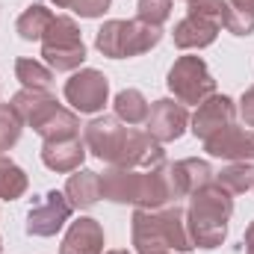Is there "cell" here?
Returning <instances> with one entry per match:
<instances>
[{"instance_id":"603a6c76","label":"cell","mask_w":254,"mask_h":254,"mask_svg":"<svg viewBox=\"0 0 254 254\" xmlns=\"http://www.w3.org/2000/svg\"><path fill=\"white\" fill-rule=\"evenodd\" d=\"M216 184L225 187L231 195H243L254 190V163H231L216 175Z\"/></svg>"},{"instance_id":"44dd1931","label":"cell","mask_w":254,"mask_h":254,"mask_svg":"<svg viewBox=\"0 0 254 254\" xmlns=\"http://www.w3.org/2000/svg\"><path fill=\"white\" fill-rule=\"evenodd\" d=\"M15 77L21 80L24 89H42V92H51L54 86V71L39 60H30V57H21L15 63Z\"/></svg>"},{"instance_id":"7c38bea8","label":"cell","mask_w":254,"mask_h":254,"mask_svg":"<svg viewBox=\"0 0 254 254\" xmlns=\"http://www.w3.org/2000/svg\"><path fill=\"white\" fill-rule=\"evenodd\" d=\"M12 107H15V113L21 116L24 125H30L33 130H39L63 104H60L51 92H42V89H21V92L12 98Z\"/></svg>"},{"instance_id":"9c48e42d","label":"cell","mask_w":254,"mask_h":254,"mask_svg":"<svg viewBox=\"0 0 254 254\" xmlns=\"http://www.w3.org/2000/svg\"><path fill=\"white\" fill-rule=\"evenodd\" d=\"M187 127H190V113H187V107H184L181 101L160 98V101L151 104V113H148V119H145V130H148L160 145L181 139V136L187 133Z\"/></svg>"},{"instance_id":"ac0fdd59","label":"cell","mask_w":254,"mask_h":254,"mask_svg":"<svg viewBox=\"0 0 254 254\" xmlns=\"http://www.w3.org/2000/svg\"><path fill=\"white\" fill-rule=\"evenodd\" d=\"M51 21H54V12L48 6H42V3H33V6H27L18 15L15 30H18V36L24 42H42L45 33H48V27H51Z\"/></svg>"},{"instance_id":"83f0119b","label":"cell","mask_w":254,"mask_h":254,"mask_svg":"<svg viewBox=\"0 0 254 254\" xmlns=\"http://www.w3.org/2000/svg\"><path fill=\"white\" fill-rule=\"evenodd\" d=\"M237 113L243 116L246 127H254V86H249V89L243 92V98H240V107H237Z\"/></svg>"},{"instance_id":"5bb4252c","label":"cell","mask_w":254,"mask_h":254,"mask_svg":"<svg viewBox=\"0 0 254 254\" xmlns=\"http://www.w3.org/2000/svg\"><path fill=\"white\" fill-rule=\"evenodd\" d=\"M86 142L80 136H71V139H57V142H45L42 145V163L51 169V172H77L86 160Z\"/></svg>"},{"instance_id":"e0dca14e","label":"cell","mask_w":254,"mask_h":254,"mask_svg":"<svg viewBox=\"0 0 254 254\" xmlns=\"http://www.w3.org/2000/svg\"><path fill=\"white\" fill-rule=\"evenodd\" d=\"M172 169H175V181H178L184 198L216 181V172H213V166H210L207 160H195V157L178 160V163H172Z\"/></svg>"},{"instance_id":"8992f818","label":"cell","mask_w":254,"mask_h":254,"mask_svg":"<svg viewBox=\"0 0 254 254\" xmlns=\"http://www.w3.org/2000/svg\"><path fill=\"white\" fill-rule=\"evenodd\" d=\"M169 92L175 95V101H181L184 107L187 104H204L210 95H216V80L210 74L207 63L201 57H181L175 60V65L169 68Z\"/></svg>"},{"instance_id":"30bf717a","label":"cell","mask_w":254,"mask_h":254,"mask_svg":"<svg viewBox=\"0 0 254 254\" xmlns=\"http://www.w3.org/2000/svg\"><path fill=\"white\" fill-rule=\"evenodd\" d=\"M204 151L210 157L228 160V163H254V133L246 127H225L204 139Z\"/></svg>"},{"instance_id":"d4e9b609","label":"cell","mask_w":254,"mask_h":254,"mask_svg":"<svg viewBox=\"0 0 254 254\" xmlns=\"http://www.w3.org/2000/svg\"><path fill=\"white\" fill-rule=\"evenodd\" d=\"M136 18L151 24V27H163L172 18V0H139L136 3Z\"/></svg>"},{"instance_id":"4dcf8cb0","label":"cell","mask_w":254,"mask_h":254,"mask_svg":"<svg viewBox=\"0 0 254 254\" xmlns=\"http://www.w3.org/2000/svg\"><path fill=\"white\" fill-rule=\"evenodd\" d=\"M54 3H57L60 9H71V3H74V0H54Z\"/></svg>"},{"instance_id":"f546056e","label":"cell","mask_w":254,"mask_h":254,"mask_svg":"<svg viewBox=\"0 0 254 254\" xmlns=\"http://www.w3.org/2000/svg\"><path fill=\"white\" fill-rule=\"evenodd\" d=\"M231 6H237V9H252L254 12V0H228Z\"/></svg>"},{"instance_id":"7402d4cb","label":"cell","mask_w":254,"mask_h":254,"mask_svg":"<svg viewBox=\"0 0 254 254\" xmlns=\"http://www.w3.org/2000/svg\"><path fill=\"white\" fill-rule=\"evenodd\" d=\"M30 187L24 169L18 163H12L9 157H0V198L3 201H18Z\"/></svg>"},{"instance_id":"8fae6325","label":"cell","mask_w":254,"mask_h":254,"mask_svg":"<svg viewBox=\"0 0 254 254\" xmlns=\"http://www.w3.org/2000/svg\"><path fill=\"white\" fill-rule=\"evenodd\" d=\"M190 125H192V133L204 142L213 133L237 125V104L228 95H210L204 104H198V110L190 119Z\"/></svg>"},{"instance_id":"7a4b0ae2","label":"cell","mask_w":254,"mask_h":254,"mask_svg":"<svg viewBox=\"0 0 254 254\" xmlns=\"http://www.w3.org/2000/svg\"><path fill=\"white\" fill-rule=\"evenodd\" d=\"M130 234L139 254H190L195 249L187 231V210L181 204H166L157 210L136 207L130 219Z\"/></svg>"},{"instance_id":"2e32d148","label":"cell","mask_w":254,"mask_h":254,"mask_svg":"<svg viewBox=\"0 0 254 254\" xmlns=\"http://www.w3.org/2000/svg\"><path fill=\"white\" fill-rule=\"evenodd\" d=\"M65 195H68V201H71L77 210L95 207V204L104 198V195H101V175L92 172V169H77V172L68 178V184H65Z\"/></svg>"},{"instance_id":"f1b7e54d","label":"cell","mask_w":254,"mask_h":254,"mask_svg":"<svg viewBox=\"0 0 254 254\" xmlns=\"http://www.w3.org/2000/svg\"><path fill=\"white\" fill-rule=\"evenodd\" d=\"M246 254H254V222L246 228Z\"/></svg>"},{"instance_id":"1f68e13d","label":"cell","mask_w":254,"mask_h":254,"mask_svg":"<svg viewBox=\"0 0 254 254\" xmlns=\"http://www.w3.org/2000/svg\"><path fill=\"white\" fill-rule=\"evenodd\" d=\"M107 254H130V252H125V249H116V252H107Z\"/></svg>"},{"instance_id":"277c9868","label":"cell","mask_w":254,"mask_h":254,"mask_svg":"<svg viewBox=\"0 0 254 254\" xmlns=\"http://www.w3.org/2000/svg\"><path fill=\"white\" fill-rule=\"evenodd\" d=\"M160 39H163L160 27H151L139 18H133V21L113 18L98 30L95 48L110 60H130V57H142L151 48H157Z\"/></svg>"},{"instance_id":"ba28073f","label":"cell","mask_w":254,"mask_h":254,"mask_svg":"<svg viewBox=\"0 0 254 254\" xmlns=\"http://www.w3.org/2000/svg\"><path fill=\"white\" fill-rule=\"evenodd\" d=\"M71 213H74V204L68 201V195L51 190L48 195L33 201L24 228L30 237H54L65 228V222H71Z\"/></svg>"},{"instance_id":"3957f363","label":"cell","mask_w":254,"mask_h":254,"mask_svg":"<svg viewBox=\"0 0 254 254\" xmlns=\"http://www.w3.org/2000/svg\"><path fill=\"white\" fill-rule=\"evenodd\" d=\"M234 216V195L216 181L192 192L187 210V231L195 249H219L228 237V222Z\"/></svg>"},{"instance_id":"4fadbf2b","label":"cell","mask_w":254,"mask_h":254,"mask_svg":"<svg viewBox=\"0 0 254 254\" xmlns=\"http://www.w3.org/2000/svg\"><path fill=\"white\" fill-rule=\"evenodd\" d=\"M60 254H104L101 222L92 219V216H80L77 222H71L63 246H60Z\"/></svg>"},{"instance_id":"cb8c5ba5","label":"cell","mask_w":254,"mask_h":254,"mask_svg":"<svg viewBox=\"0 0 254 254\" xmlns=\"http://www.w3.org/2000/svg\"><path fill=\"white\" fill-rule=\"evenodd\" d=\"M21 133H24V122L15 113V107L12 104H0V154L12 151L18 145Z\"/></svg>"},{"instance_id":"484cf974","label":"cell","mask_w":254,"mask_h":254,"mask_svg":"<svg viewBox=\"0 0 254 254\" xmlns=\"http://www.w3.org/2000/svg\"><path fill=\"white\" fill-rule=\"evenodd\" d=\"M225 30L234 36H254V12L252 9H237L228 3L225 12Z\"/></svg>"},{"instance_id":"d6986e66","label":"cell","mask_w":254,"mask_h":254,"mask_svg":"<svg viewBox=\"0 0 254 254\" xmlns=\"http://www.w3.org/2000/svg\"><path fill=\"white\" fill-rule=\"evenodd\" d=\"M116 119L119 122H125V125H145V119H148V113H151V104L145 101V95L139 92V89H125V92H119L116 95Z\"/></svg>"},{"instance_id":"6da1fadb","label":"cell","mask_w":254,"mask_h":254,"mask_svg":"<svg viewBox=\"0 0 254 254\" xmlns=\"http://www.w3.org/2000/svg\"><path fill=\"white\" fill-rule=\"evenodd\" d=\"M86 151L95 154L107 166H122V169H154L166 163L163 145L148 133L119 122L116 116H98L83 130Z\"/></svg>"},{"instance_id":"ffe728a7","label":"cell","mask_w":254,"mask_h":254,"mask_svg":"<svg viewBox=\"0 0 254 254\" xmlns=\"http://www.w3.org/2000/svg\"><path fill=\"white\" fill-rule=\"evenodd\" d=\"M45 142H57V139H71V136H80V119H77V113L74 110H65L60 107L45 125L36 130Z\"/></svg>"},{"instance_id":"e575fe53","label":"cell","mask_w":254,"mask_h":254,"mask_svg":"<svg viewBox=\"0 0 254 254\" xmlns=\"http://www.w3.org/2000/svg\"><path fill=\"white\" fill-rule=\"evenodd\" d=\"M187 3H192V0H187Z\"/></svg>"},{"instance_id":"4316f807","label":"cell","mask_w":254,"mask_h":254,"mask_svg":"<svg viewBox=\"0 0 254 254\" xmlns=\"http://www.w3.org/2000/svg\"><path fill=\"white\" fill-rule=\"evenodd\" d=\"M113 0H74L71 3V12L80 15V18H101L107 9H110Z\"/></svg>"},{"instance_id":"5b68a950","label":"cell","mask_w":254,"mask_h":254,"mask_svg":"<svg viewBox=\"0 0 254 254\" xmlns=\"http://www.w3.org/2000/svg\"><path fill=\"white\" fill-rule=\"evenodd\" d=\"M42 57L51 71H77L86 63V45L80 36V27L68 15H54L45 39H42Z\"/></svg>"},{"instance_id":"52a82bcc","label":"cell","mask_w":254,"mask_h":254,"mask_svg":"<svg viewBox=\"0 0 254 254\" xmlns=\"http://www.w3.org/2000/svg\"><path fill=\"white\" fill-rule=\"evenodd\" d=\"M110 98V80L98 68H80L65 83V101L74 113H101Z\"/></svg>"},{"instance_id":"d6a6232c","label":"cell","mask_w":254,"mask_h":254,"mask_svg":"<svg viewBox=\"0 0 254 254\" xmlns=\"http://www.w3.org/2000/svg\"><path fill=\"white\" fill-rule=\"evenodd\" d=\"M0 252H3V240H0Z\"/></svg>"},{"instance_id":"836d02e7","label":"cell","mask_w":254,"mask_h":254,"mask_svg":"<svg viewBox=\"0 0 254 254\" xmlns=\"http://www.w3.org/2000/svg\"><path fill=\"white\" fill-rule=\"evenodd\" d=\"M163 254H175V252H163Z\"/></svg>"},{"instance_id":"9a60e30c","label":"cell","mask_w":254,"mask_h":254,"mask_svg":"<svg viewBox=\"0 0 254 254\" xmlns=\"http://www.w3.org/2000/svg\"><path fill=\"white\" fill-rule=\"evenodd\" d=\"M219 30H222L219 24L201 18V15L187 12V18L175 24V45H178L181 51H201V48H210V45L216 42Z\"/></svg>"}]
</instances>
